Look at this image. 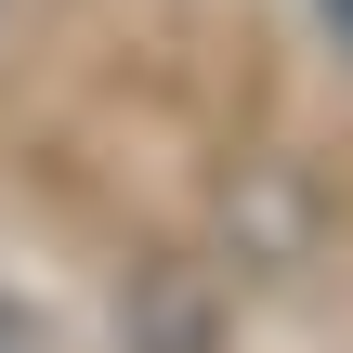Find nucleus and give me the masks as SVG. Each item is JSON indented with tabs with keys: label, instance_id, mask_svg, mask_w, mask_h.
<instances>
[{
	"label": "nucleus",
	"instance_id": "nucleus-1",
	"mask_svg": "<svg viewBox=\"0 0 353 353\" xmlns=\"http://www.w3.org/2000/svg\"><path fill=\"white\" fill-rule=\"evenodd\" d=\"M0 353H26V314H13V301H0Z\"/></svg>",
	"mask_w": 353,
	"mask_h": 353
}]
</instances>
